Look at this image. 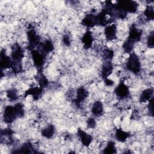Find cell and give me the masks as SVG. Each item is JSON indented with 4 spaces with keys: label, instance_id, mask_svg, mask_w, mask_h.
<instances>
[{
    "label": "cell",
    "instance_id": "obj_1",
    "mask_svg": "<svg viewBox=\"0 0 154 154\" xmlns=\"http://www.w3.org/2000/svg\"><path fill=\"white\" fill-rule=\"evenodd\" d=\"M126 67L128 70L134 73L135 75H138L140 73L141 67V63L140 58L135 53H130L126 61Z\"/></svg>",
    "mask_w": 154,
    "mask_h": 154
},
{
    "label": "cell",
    "instance_id": "obj_2",
    "mask_svg": "<svg viewBox=\"0 0 154 154\" xmlns=\"http://www.w3.org/2000/svg\"><path fill=\"white\" fill-rule=\"evenodd\" d=\"M27 38L28 41V49L31 51L34 50L35 47L39 45L40 42V36L37 34L34 28H29L27 32Z\"/></svg>",
    "mask_w": 154,
    "mask_h": 154
},
{
    "label": "cell",
    "instance_id": "obj_3",
    "mask_svg": "<svg viewBox=\"0 0 154 154\" xmlns=\"http://www.w3.org/2000/svg\"><path fill=\"white\" fill-rule=\"evenodd\" d=\"M18 117L14 106L8 105L4 108L3 112V120L5 123L10 124Z\"/></svg>",
    "mask_w": 154,
    "mask_h": 154
},
{
    "label": "cell",
    "instance_id": "obj_4",
    "mask_svg": "<svg viewBox=\"0 0 154 154\" xmlns=\"http://www.w3.org/2000/svg\"><path fill=\"white\" fill-rule=\"evenodd\" d=\"M11 58L13 63H22V59L24 58V52L19 44L15 43L11 47Z\"/></svg>",
    "mask_w": 154,
    "mask_h": 154
},
{
    "label": "cell",
    "instance_id": "obj_5",
    "mask_svg": "<svg viewBox=\"0 0 154 154\" xmlns=\"http://www.w3.org/2000/svg\"><path fill=\"white\" fill-rule=\"evenodd\" d=\"M117 5L122 10L128 12L134 13L137 11L138 4L133 1H118Z\"/></svg>",
    "mask_w": 154,
    "mask_h": 154
},
{
    "label": "cell",
    "instance_id": "obj_6",
    "mask_svg": "<svg viewBox=\"0 0 154 154\" xmlns=\"http://www.w3.org/2000/svg\"><path fill=\"white\" fill-rule=\"evenodd\" d=\"M31 57L34 65L38 69H41L45 61L46 55L40 51L34 49L31 51Z\"/></svg>",
    "mask_w": 154,
    "mask_h": 154
},
{
    "label": "cell",
    "instance_id": "obj_7",
    "mask_svg": "<svg viewBox=\"0 0 154 154\" xmlns=\"http://www.w3.org/2000/svg\"><path fill=\"white\" fill-rule=\"evenodd\" d=\"M114 93L120 99H124L129 95V89L128 85L123 81H122L116 87Z\"/></svg>",
    "mask_w": 154,
    "mask_h": 154
},
{
    "label": "cell",
    "instance_id": "obj_8",
    "mask_svg": "<svg viewBox=\"0 0 154 154\" xmlns=\"http://www.w3.org/2000/svg\"><path fill=\"white\" fill-rule=\"evenodd\" d=\"M142 33V30L138 29L135 26V25L133 24L130 27L129 35L127 39L132 42L134 43L138 42L141 38Z\"/></svg>",
    "mask_w": 154,
    "mask_h": 154
},
{
    "label": "cell",
    "instance_id": "obj_9",
    "mask_svg": "<svg viewBox=\"0 0 154 154\" xmlns=\"http://www.w3.org/2000/svg\"><path fill=\"white\" fill-rule=\"evenodd\" d=\"M117 26L114 23L106 25L104 29L105 38L108 41H112L117 38Z\"/></svg>",
    "mask_w": 154,
    "mask_h": 154
},
{
    "label": "cell",
    "instance_id": "obj_10",
    "mask_svg": "<svg viewBox=\"0 0 154 154\" xmlns=\"http://www.w3.org/2000/svg\"><path fill=\"white\" fill-rule=\"evenodd\" d=\"M77 133L82 145L85 147H88L92 142L93 137L80 128L78 129Z\"/></svg>",
    "mask_w": 154,
    "mask_h": 154
},
{
    "label": "cell",
    "instance_id": "obj_11",
    "mask_svg": "<svg viewBox=\"0 0 154 154\" xmlns=\"http://www.w3.org/2000/svg\"><path fill=\"white\" fill-rule=\"evenodd\" d=\"M43 91V88L40 87H32L28 89L24 94V97H27L28 96H32L33 99L35 100H38L42 96Z\"/></svg>",
    "mask_w": 154,
    "mask_h": 154
},
{
    "label": "cell",
    "instance_id": "obj_12",
    "mask_svg": "<svg viewBox=\"0 0 154 154\" xmlns=\"http://www.w3.org/2000/svg\"><path fill=\"white\" fill-rule=\"evenodd\" d=\"M0 66L2 70L12 68L13 66L12 59L11 57L5 55V50H1Z\"/></svg>",
    "mask_w": 154,
    "mask_h": 154
},
{
    "label": "cell",
    "instance_id": "obj_13",
    "mask_svg": "<svg viewBox=\"0 0 154 154\" xmlns=\"http://www.w3.org/2000/svg\"><path fill=\"white\" fill-rule=\"evenodd\" d=\"M81 23L82 25L87 28L93 27L94 26L97 25L96 15H94L92 13L86 14L85 17L82 19Z\"/></svg>",
    "mask_w": 154,
    "mask_h": 154
},
{
    "label": "cell",
    "instance_id": "obj_14",
    "mask_svg": "<svg viewBox=\"0 0 154 154\" xmlns=\"http://www.w3.org/2000/svg\"><path fill=\"white\" fill-rule=\"evenodd\" d=\"M38 46L40 48L38 51L42 52L45 55H46L47 54L52 52L54 49L52 42L48 39L44 40L43 42H41L39 44Z\"/></svg>",
    "mask_w": 154,
    "mask_h": 154
},
{
    "label": "cell",
    "instance_id": "obj_15",
    "mask_svg": "<svg viewBox=\"0 0 154 154\" xmlns=\"http://www.w3.org/2000/svg\"><path fill=\"white\" fill-rule=\"evenodd\" d=\"M94 38L91 32L89 30L87 31L83 35L81 38L82 43L83 44V47L84 49H90L93 43Z\"/></svg>",
    "mask_w": 154,
    "mask_h": 154
},
{
    "label": "cell",
    "instance_id": "obj_16",
    "mask_svg": "<svg viewBox=\"0 0 154 154\" xmlns=\"http://www.w3.org/2000/svg\"><path fill=\"white\" fill-rule=\"evenodd\" d=\"M88 93L85 88L84 87H79L76 91V97L75 99V102L76 106H79L80 104L84 102L88 97Z\"/></svg>",
    "mask_w": 154,
    "mask_h": 154
},
{
    "label": "cell",
    "instance_id": "obj_17",
    "mask_svg": "<svg viewBox=\"0 0 154 154\" xmlns=\"http://www.w3.org/2000/svg\"><path fill=\"white\" fill-rule=\"evenodd\" d=\"M113 65L111 61H105L101 69V76L104 79L108 78L113 71Z\"/></svg>",
    "mask_w": 154,
    "mask_h": 154
},
{
    "label": "cell",
    "instance_id": "obj_18",
    "mask_svg": "<svg viewBox=\"0 0 154 154\" xmlns=\"http://www.w3.org/2000/svg\"><path fill=\"white\" fill-rule=\"evenodd\" d=\"M153 87H149L144 90H143L140 96L139 100L141 103H144L146 102H149L152 98H153Z\"/></svg>",
    "mask_w": 154,
    "mask_h": 154
},
{
    "label": "cell",
    "instance_id": "obj_19",
    "mask_svg": "<svg viewBox=\"0 0 154 154\" xmlns=\"http://www.w3.org/2000/svg\"><path fill=\"white\" fill-rule=\"evenodd\" d=\"M91 112L96 117L101 116L103 113V106L102 102L95 101L91 107Z\"/></svg>",
    "mask_w": 154,
    "mask_h": 154
},
{
    "label": "cell",
    "instance_id": "obj_20",
    "mask_svg": "<svg viewBox=\"0 0 154 154\" xmlns=\"http://www.w3.org/2000/svg\"><path fill=\"white\" fill-rule=\"evenodd\" d=\"M130 135H131L129 132L123 131L121 128L117 129L115 134V137L117 140L122 143L125 142L130 137Z\"/></svg>",
    "mask_w": 154,
    "mask_h": 154
},
{
    "label": "cell",
    "instance_id": "obj_21",
    "mask_svg": "<svg viewBox=\"0 0 154 154\" xmlns=\"http://www.w3.org/2000/svg\"><path fill=\"white\" fill-rule=\"evenodd\" d=\"M55 129L54 125H49L42 130V135L46 138H51L54 135Z\"/></svg>",
    "mask_w": 154,
    "mask_h": 154
},
{
    "label": "cell",
    "instance_id": "obj_22",
    "mask_svg": "<svg viewBox=\"0 0 154 154\" xmlns=\"http://www.w3.org/2000/svg\"><path fill=\"white\" fill-rule=\"evenodd\" d=\"M34 147L32 144L29 142L25 143L19 149V151L17 153H34Z\"/></svg>",
    "mask_w": 154,
    "mask_h": 154
},
{
    "label": "cell",
    "instance_id": "obj_23",
    "mask_svg": "<svg viewBox=\"0 0 154 154\" xmlns=\"http://www.w3.org/2000/svg\"><path fill=\"white\" fill-rule=\"evenodd\" d=\"M144 15L147 20H153L154 18V8L152 5H147L144 11Z\"/></svg>",
    "mask_w": 154,
    "mask_h": 154
},
{
    "label": "cell",
    "instance_id": "obj_24",
    "mask_svg": "<svg viewBox=\"0 0 154 154\" xmlns=\"http://www.w3.org/2000/svg\"><path fill=\"white\" fill-rule=\"evenodd\" d=\"M36 79L38 83L39 86L43 88L46 87L49 84V82L46 77L41 73H39L37 75Z\"/></svg>",
    "mask_w": 154,
    "mask_h": 154
},
{
    "label": "cell",
    "instance_id": "obj_25",
    "mask_svg": "<svg viewBox=\"0 0 154 154\" xmlns=\"http://www.w3.org/2000/svg\"><path fill=\"white\" fill-rule=\"evenodd\" d=\"M102 57L105 61H111L114 57V51L108 48H105L102 52Z\"/></svg>",
    "mask_w": 154,
    "mask_h": 154
},
{
    "label": "cell",
    "instance_id": "obj_26",
    "mask_svg": "<svg viewBox=\"0 0 154 154\" xmlns=\"http://www.w3.org/2000/svg\"><path fill=\"white\" fill-rule=\"evenodd\" d=\"M104 153H108V154H112V153H115L117 152L116 151V147L115 146V143L109 141L107 143L106 147L103 149Z\"/></svg>",
    "mask_w": 154,
    "mask_h": 154
},
{
    "label": "cell",
    "instance_id": "obj_27",
    "mask_svg": "<svg viewBox=\"0 0 154 154\" xmlns=\"http://www.w3.org/2000/svg\"><path fill=\"white\" fill-rule=\"evenodd\" d=\"M7 97L11 101L16 100L18 98L17 91L16 88H10L6 91Z\"/></svg>",
    "mask_w": 154,
    "mask_h": 154
},
{
    "label": "cell",
    "instance_id": "obj_28",
    "mask_svg": "<svg viewBox=\"0 0 154 154\" xmlns=\"http://www.w3.org/2000/svg\"><path fill=\"white\" fill-rule=\"evenodd\" d=\"M134 46V43L126 39V40L123 43L122 46H123V49L125 52L130 54L132 52Z\"/></svg>",
    "mask_w": 154,
    "mask_h": 154
},
{
    "label": "cell",
    "instance_id": "obj_29",
    "mask_svg": "<svg viewBox=\"0 0 154 154\" xmlns=\"http://www.w3.org/2000/svg\"><path fill=\"white\" fill-rule=\"evenodd\" d=\"M15 109L16 110L18 117H22L25 115V110L23 108V105L21 103H17L14 105Z\"/></svg>",
    "mask_w": 154,
    "mask_h": 154
},
{
    "label": "cell",
    "instance_id": "obj_30",
    "mask_svg": "<svg viewBox=\"0 0 154 154\" xmlns=\"http://www.w3.org/2000/svg\"><path fill=\"white\" fill-rule=\"evenodd\" d=\"M147 46L149 48H153V46H154V41H153V32L152 31L147 39Z\"/></svg>",
    "mask_w": 154,
    "mask_h": 154
},
{
    "label": "cell",
    "instance_id": "obj_31",
    "mask_svg": "<svg viewBox=\"0 0 154 154\" xmlns=\"http://www.w3.org/2000/svg\"><path fill=\"white\" fill-rule=\"evenodd\" d=\"M13 134V131L10 128H5L1 131V136L5 137H11Z\"/></svg>",
    "mask_w": 154,
    "mask_h": 154
},
{
    "label": "cell",
    "instance_id": "obj_32",
    "mask_svg": "<svg viewBox=\"0 0 154 154\" xmlns=\"http://www.w3.org/2000/svg\"><path fill=\"white\" fill-rule=\"evenodd\" d=\"M96 122L93 117H90L87 120V125L88 128H94L96 126Z\"/></svg>",
    "mask_w": 154,
    "mask_h": 154
},
{
    "label": "cell",
    "instance_id": "obj_33",
    "mask_svg": "<svg viewBox=\"0 0 154 154\" xmlns=\"http://www.w3.org/2000/svg\"><path fill=\"white\" fill-rule=\"evenodd\" d=\"M153 97L149 101V104L147 105V109L149 111V114L150 116H153Z\"/></svg>",
    "mask_w": 154,
    "mask_h": 154
},
{
    "label": "cell",
    "instance_id": "obj_34",
    "mask_svg": "<svg viewBox=\"0 0 154 154\" xmlns=\"http://www.w3.org/2000/svg\"><path fill=\"white\" fill-rule=\"evenodd\" d=\"M63 42L64 45L67 46H69L71 45V40L69 34H66L63 37Z\"/></svg>",
    "mask_w": 154,
    "mask_h": 154
},
{
    "label": "cell",
    "instance_id": "obj_35",
    "mask_svg": "<svg viewBox=\"0 0 154 154\" xmlns=\"http://www.w3.org/2000/svg\"><path fill=\"white\" fill-rule=\"evenodd\" d=\"M104 81H105V85L107 86H112L114 85V81L112 79H109L108 78L104 79Z\"/></svg>",
    "mask_w": 154,
    "mask_h": 154
}]
</instances>
